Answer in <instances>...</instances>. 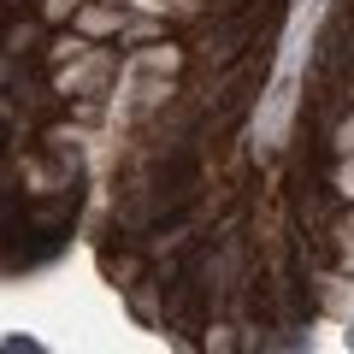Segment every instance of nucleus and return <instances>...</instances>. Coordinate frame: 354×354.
I'll use <instances>...</instances> for the list:
<instances>
[{"instance_id": "4", "label": "nucleus", "mask_w": 354, "mask_h": 354, "mask_svg": "<svg viewBox=\"0 0 354 354\" xmlns=\"http://www.w3.org/2000/svg\"><path fill=\"white\" fill-rule=\"evenodd\" d=\"M83 48H88V36H77V30H71V36H59V41H53V59L65 65L71 53H83Z\"/></svg>"}, {"instance_id": "2", "label": "nucleus", "mask_w": 354, "mask_h": 354, "mask_svg": "<svg viewBox=\"0 0 354 354\" xmlns=\"http://www.w3.org/2000/svg\"><path fill=\"white\" fill-rule=\"evenodd\" d=\"M71 24H77V36H118V30H124V12H118V6H95V0H83Z\"/></svg>"}, {"instance_id": "5", "label": "nucleus", "mask_w": 354, "mask_h": 354, "mask_svg": "<svg viewBox=\"0 0 354 354\" xmlns=\"http://www.w3.org/2000/svg\"><path fill=\"white\" fill-rule=\"evenodd\" d=\"M330 183H337V189L354 201V153H342V165H337V177H330Z\"/></svg>"}, {"instance_id": "3", "label": "nucleus", "mask_w": 354, "mask_h": 354, "mask_svg": "<svg viewBox=\"0 0 354 354\" xmlns=\"http://www.w3.org/2000/svg\"><path fill=\"white\" fill-rule=\"evenodd\" d=\"M77 6H83V0H48L41 18H48V24H65V18H77Z\"/></svg>"}, {"instance_id": "6", "label": "nucleus", "mask_w": 354, "mask_h": 354, "mask_svg": "<svg viewBox=\"0 0 354 354\" xmlns=\"http://www.w3.org/2000/svg\"><path fill=\"white\" fill-rule=\"evenodd\" d=\"M337 153H354V118H342V124H337Z\"/></svg>"}, {"instance_id": "1", "label": "nucleus", "mask_w": 354, "mask_h": 354, "mask_svg": "<svg viewBox=\"0 0 354 354\" xmlns=\"http://www.w3.org/2000/svg\"><path fill=\"white\" fill-rule=\"evenodd\" d=\"M106 71H113V59H106L101 48H83V53H71V65L59 71V88L65 95H83V88H95Z\"/></svg>"}]
</instances>
